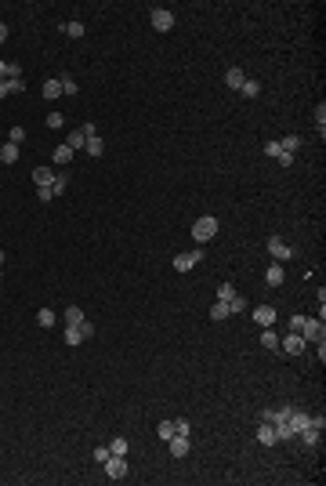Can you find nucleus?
Returning <instances> with one entry per match:
<instances>
[{
	"mask_svg": "<svg viewBox=\"0 0 326 486\" xmlns=\"http://www.w3.org/2000/svg\"><path fill=\"white\" fill-rule=\"evenodd\" d=\"M214 236H217V218H214V214L196 218V225H192V239H196V243H207V239H214Z\"/></svg>",
	"mask_w": 326,
	"mask_h": 486,
	"instance_id": "obj_1",
	"label": "nucleus"
},
{
	"mask_svg": "<svg viewBox=\"0 0 326 486\" xmlns=\"http://www.w3.org/2000/svg\"><path fill=\"white\" fill-rule=\"evenodd\" d=\"M199 262H203V247L185 251V254H174V269H178V272H189V269H196Z\"/></svg>",
	"mask_w": 326,
	"mask_h": 486,
	"instance_id": "obj_2",
	"label": "nucleus"
},
{
	"mask_svg": "<svg viewBox=\"0 0 326 486\" xmlns=\"http://www.w3.org/2000/svg\"><path fill=\"white\" fill-rule=\"evenodd\" d=\"M102 464H105V475H109V479H123V475H127V457H116V453H109Z\"/></svg>",
	"mask_w": 326,
	"mask_h": 486,
	"instance_id": "obj_3",
	"label": "nucleus"
},
{
	"mask_svg": "<svg viewBox=\"0 0 326 486\" xmlns=\"http://www.w3.org/2000/svg\"><path fill=\"white\" fill-rule=\"evenodd\" d=\"M301 338H304V341H312V345H319V341L326 338V327H322V320H304V327H301Z\"/></svg>",
	"mask_w": 326,
	"mask_h": 486,
	"instance_id": "obj_4",
	"label": "nucleus"
},
{
	"mask_svg": "<svg viewBox=\"0 0 326 486\" xmlns=\"http://www.w3.org/2000/svg\"><path fill=\"white\" fill-rule=\"evenodd\" d=\"M152 29H160V33L174 29V11H167V8H152Z\"/></svg>",
	"mask_w": 326,
	"mask_h": 486,
	"instance_id": "obj_5",
	"label": "nucleus"
},
{
	"mask_svg": "<svg viewBox=\"0 0 326 486\" xmlns=\"http://www.w3.org/2000/svg\"><path fill=\"white\" fill-rule=\"evenodd\" d=\"M279 345H283V352H286V356H301L308 341L301 338V334H297V330H290V334H286V338H283V341H279Z\"/></svg>",
	"mask_w": 326,
	"mask_h": 486,
	"instance_id": "obj_6",
	"label": "nucleus"
},
{
	"mask_svg": "<svg viewBox=\"0 0 326 486\" xmlns=\"http://www.w3.org/2000/svg\"><path fill=\"white\" fill-rule=\"evenodd\" d=\"M268 251H272L275 262H290V258H293V247H290L286 239H279V236H272V239H268Z\"/></svg>",
	"mask_w": 326,
	"mask_h": 486,
	"instance_id": "obj_7",
	"label": "nucleus"
},
{
	"mask_svg": "<svg viewBox=\"0 0 326 486\" xmlns=\"http://www.w3.org/2000/svg\"><path fill=\"white\" fill-rule=\"evenodd\" d=\"M170 443V457H185V453L192 450V443H189V435H170L167 439Z\"/></svg>",
	"mask_w": 326,
	"mask_h": 486,
	"instance_id": "obj_8",
	"label": "nucleus"
},
{
	"mask_svg": "<svg viewBox=\"0 0 326 486\" xmlns=\"http://www.w3.org/2000/svg\"><path fill=\"white\" fill-rule=\"evenodd\" d=\"M250 316H254L257 327H272V323H275V309H272V305H257Z\"/></svg>",
	"mask_w": 326,
	"mask_h": 486,
	"instance_id": "obj_9",
	"label": "nucleus"
},
{
	"mask_svg": "<svg viewBox=\"0 0 326 486\" xmlns=\"http://www.w3.org/2000/svg\"><path fill=\"white\" fill-rule=\"evenodd\" d=\"M265 280H268V287H279L286 280V269H283V262H272L268 269H265Z\"/></svg>",
	"mask_w": 326,
	"mask_h": 486,
	"instance_id": "obj_10",
	"label": "nucleus"
},
{
	"mask_svg": "<svg viewBox=\"0 0 326 486\" xmlns=\"http://www.w3.org/2000/svg\"><path fill=\"white\" fill-rule=\"evenodd\" d=\"M257 443H261V446H272V443H279V439H275V428H272L268 421H261V424H257Z\"/></svg>",
	"mask_w": 326,
	"mask_h": 486,
	"instance_id": "obj_11",
	"label": "nucleus"
},
{
	"mask_svg": "<svg viewBox=\"0 0 326 486\" xmlns=\"http://www.w3.org/2000/svg\"><path fill=\"white\" fill-rule=\"evenodd\" d=\"M243 80H246V77H243V69H236V66L225 69V84H228L232 91H239V87H243Z\"/></svg>",
	"mask_w": 326,
	"mask_h": 486,
	"instance_id": "obj_12",
	"label": "nucleus"
},
{
	"mask_svg": "<svg viewBox=\"0 0 326 486\" xmlns=\"http://www.w3.org/2000/svg\"><path fill=\"white\" fill-rule=\"evenodd\" d=\"M84 323V309L80 305H69L66 309V327H80Z\"/></svg>",
	"mask_w": 326,
	"mask_h": 486,
	"instance_id": "obj_13",
	"label": "nucleus"
},
{
	"mask_svg": "<svg viewBox=\"0 0 326 486\" xmlns=\"http://www.w3.org/2000/svg\"><path fill=\"white\" fill-rule=\"evenodd\" d=\"M279 149H283V153H297V149H301V138H297V134H286V138H279Z\"/></svg>",
	"mask_w": 326,
	"mask_h": 486,
	"instance_id": "obj_14",
	"label": "nucleus"
},
{
	"mask_svg": "<svg viewBox=\"0 0 326 486\" xmlns=\"http://www.w3.org/2000/svg\"><path fill=\"white\" fill-rule=\"evenodd\" d=\"M228 316H232V312H228V301H217V305H210V320H214V323L228 320Z\"/></svg>",
	"mask_w": 326,
	"mask_h": 486,
	"instance_id": "obj_15",
	"label": "nucleus"
},
{
	"mask_svg": "<svg viewBox=\"0 0 326 486\" xmlns=\"http://www.w3.org/2000/svg\"><path fill=\"white\" fill-rule=\"evenodd\" d=\"M66 145L73 149V153H76V149H84V145H87V138H84V131H69V134H66Z\"/></svg>",
	"mask_w": 326,
	"mask_h": 486,
	"instance_id": "obj_16",
	"label": "nucleus"
},
{
	"mask_svg": "<svg viewBox=\"0 0 326 486\" xmlns=\"http://www.w3.org/2000/svg\"><path fill=\"white\" fill-rule=\"evenodd\" d=\"M15 160H19V145L8 142L4 149H0V163H15Z\"/></svg>",
	"mask_w": 326,
	"mask_h": 486,
	"instance_id": "obj_17",
	"label": "nucleus"
},
{
	"mask_svg": "<svg viewBox=\"0 0 326 486\" xmlns=\"http://www.w3.org/2000/svg\"><path fill=\"white\" fill-rule=\"evenodd\" d=\"M33 181H37V185H51V181H55L51 167H37V171H33Z\"/></svg>",
	"mask_w": 326,
	"mask_h": 486,
	"instance_id": "obj_18",
	"label": "nucleus"
},
{
	"mask_svg": "<svg viewBox=\"0 0 326 486\" xmlns=\"http://www.w3.org/2000/svg\"><path fill=\"white\" fill-rule=\"evenodd\" d=\"M51 160H55V163H69V160H73V149H69L66 142H62V145L55 149V153H51Z\"/></svg>",
	"mask_w": 326,
	"mask_h": 486,
	"instance_id": "obj_19",
	"label": "nucleus"
},
{
	"mask_svg": "<svg viewBox=\"0 0 326 486\" xmlns=\"http://www.w3.org/2000/svg\"><path fill=\"white\" fill-rule=\"evenodd\" d=\"M261 345H265V348H279V334L268 330V327H261Z\"/></svg>",
	"mask_w": 326,
	"mask_h": 486,
	"instance_id": "obj_20",
	"label": "nucleus"
},
{
	"mask_svg": "<svg viewBox=\"0 0 326 486\" xmlns=\"http://www.w3.org/2000/svg\"><path fill=\"white\" fill-rule=\"evenodd\" d=\"M37 323H40V327H55V323H58V316H55L51 309H40V312H37Z\"/></svg>",
	"mask_w": 326,
	"mask_h": 486,
	"instance_id": "obj_21",
	"label": "nucleus"
},
{
	"mask_svg": "<svg viewBox=\"0 0 326 486\" xmlns=\"http://www.w3.org/2000/svg\"><path fill=\"white\" fill-rule=\"evenodd\" d=\"M84 149H87V156H102V153H105V142H102V138H87Z\"/></svg>",
	"mask_w": 326,
	"mask_h": 486,
	"instance_id": "obj_22",
	"label": "nucleus"
},
{
	"mask_svg": "<svg viewBox=\"0 0 326 486\" xmlns=\"http://www.w3.org/2000/svg\"><path fill=\"white\" fill-rule=\"evenodd\" d=\"M109 453H116V457H127V439H113V443H109Z\"/></svg>",
	"mask_w": 326,
	"mask_h": 486,
	"instance_id": "obj_23",
	"label": "nucleus"
},
{
	"mask_svg": "<svg viewBox=\"0 0 326 486\" xmlns=\"http://www.w3.org/2000/svg\"><path fill=\"white\" fill-rule=\"evenodd\" d=\"M62 95V84L58 80H44V98H58Z\"/></svg>",
	"mask_w": 326,
	"mask_h": 486,
	"instance_id": "obj_24",
	"label": "nucleus"
},
{
	"mask_svg": "<svg viewBox=\"0 0 326 486\" xmlns=\"http://www.w3.org/2000/svg\"><path fill=\"white\" fill-rule=\"evenodd\" d=\"M8 142L22 145V142H26V127H11V131H8Z\"/></svg>",
	"mask_w": 326,
	"mask_h": 486,
	"instance_id": "obj_25",
	"label": "nucleus"
},
{
	"mask_svg": "<svg viewBox=\"0 0 326 486\" xmlns=\"http://www.w3.org/2000/svg\"><path fill=\"white\" fill-rule=\"evenodd\" d=\"M66 185H69V178H66V174H55V181H51L55 196H62V192H66Z\"/></svg>",
	"mask_w": 326,
	"mask_h": 486,
	"instance_id": "obj_26",
	"label": "nucleus"
},
{
	"mask_svg": "<svg viewBox=\"0 0 326 486\" xmlns=\"http://www.w3.org/2000/svg\"><path fill=\"white\" fill-rule=\"evenodd\" d=\"M22 91H26V80H22V77L8 80V95H22Z\"/></svg>",
	"mask_w": 326,
	"mask_h": 486,
	"instance_id": "obj_27",
	"label": "nucleus"
},
{
	"mask_svg": "<svg viewBox=\"0 0 326 486\" xmlns=\"http://www.w3.org/2000/svg\"><path fill=\"white\" fill-rule=\"evenodd\" d=\"M239 91H243L246 98H254L257 91H261V84H257V80H243V87H239Z\"/></svg>",
	"mask_w": 326,
	"mask_h": 486,
	"instance_id": "obj_28",
	"label": "nucleus"
},
{
	"mask_svg": "<svg viewBox=\"0 0 326 486\" xmlns=\"http://www.w3.org/2000/svg\"><path fill=\"white\" fill-rule=\"evenodd\" d=\"M301 435H304V443H308V446H315V443H319V432L312 428V424H308V428H301Z\"/></svg>",
	"mask_w": 326,
	"mask_h": 486,
	"instance_id": "obj_29",
	"label": "nucleus"
},
{
	"mask_svg": "<svg viewBox=\"0 0 326 486\" xmlns=\"http://www.w3.org/2000/svg\"><path fill=\"white\" fill-rule=\"evenodd\" d=\"M243 309H246V301H243L239 294H232V298H228V312H243Z\"/></svg>",
	"mask_w": 326,
	"mask_h": 486,
	"instance_id": "obj_30",
	"label": "nucleus"
},
{
	"mask_svg": "<svg viewBox=\"0 0 326 486\" xmlns=\"http://www.w3.org/2000/svg\"><path fill=\"white\" fill-rule=\"evenodd\" d=\"M160 439H170V435H174V421H160Z\"/></svg>",
	"mask_w": 326,
	"mask_h": 486,
	"instance_id": "obj_31",
	"label": "nucleus"
},
{
	"mask_svg": "<svg viewBox=\"0 0 326 486\" xmlns=\"http://www.w3.org/2000/svg\"><path fill=\"white\" fill-rule=\"evenodd\" d=\"M315 124H319V134L326 131V105L319 102V109H315Z\"/></svg>",
	"mask_w": 326,
	"mask_h": 486,
	"instance_id": "obj_32",
	"label": "nucleus"
},
{
	"mask_svg": "<svg viewBox=\"0 0 326 486\" xmlns=\"http://www.w3.org/2000/svg\"><path fill=\"white\" fill-rule=\"evenodd\" d=\"M58 84H62V91H66V95H76V80H73V77H62Z\"/></svg>",
	"mask_w": 326,
	"mask_h": 486,
	"instance_id": "obj_33",
	"label": "nucleus"
},
{
	"mask_svg": "<svg viewBox=\"0 0 326 486\" xmlns=\"http://www.w3.org/2000/svg\"><path fill=\"white\" fill-rule=\"evenodd\" d=\"M232 294H236V291H232V283H221V287H217V298H221V301H228Z\"/></svg>",
	"mask_w": 326,
	"mask_h": 486,
	"instance_id": "obj_34",
	"label": "nucleus"
},
{
	"mask_svg": "<svg viewBox=\"0 0 326 486\" xmlns=\"http://www.w3.org/2000/svg\"><path fill=\"white\" fill-rule=\"evenodd\" d=\"M174 435H189V421H185V417L174 421Z\"/></svg>",
	"mask_w": 326,
	"mask_h": 486,
	"instance_id": "obj_35",
	"label": "nucleus"
},
{
	"mask_svg": "<svg viewBox=\"0 0 326 486\" xmlns=\"http://www.w3.org/2000/svg\"><path fill=\"white\" fill-rule=\"evenodd\" d=\"M48 127H55V131H58V127H66V120H62V113H51V116H48Z\"/></svg>",
	"mask_w": 326,
	"mask_h": 486,
	"instance_id": "obj_36",
	"label": "nucleus"
},
{
	"mask_svg": "<svg viewBox=\"0 0 326 486\" xmlns=\"http://www.w3.org/2000/svg\"><path fill=\"white\" fill-rule=\"evenodd\" d=\"M66 33H69V37H84V26H80V22H69Z\"/></svg>",
	"mask_w": 326,
	"mask_h": 486,
	"instance_id": "obj_37",
	"label": "nucleus"
},
{
	"mask_svg": "<svg viewBox=\"0 0 326 486\" xmlns=\"http://www.w3.org/2000/svg\"><path fill=\"white\" fill-rule=\"evenodd\" d=\"M37 196H40V200H55V189H51V185H40Z\"/></svg>",
	"mask_w": 326,
	"mask_h": 486,
	"instance_id": "obj_38",
	"label": "nucleus"
},
{
	"mask_svg": "<svg viewBox=\"0 0 326 486\" xmlns=\"http://www.w3.org/2000/svg\"><path fill=\"white\" fill-rule=\"evenodd\" d=\"M283 149H279V142H265V156H279Z\"/></svg>",
	"mask_w": 326,
	"mask_h": 486,
	"instance_id": "obj_39",
	"label": "nucleus"
},
{
	"mask_svg": "<svg viewBox=\"0 0 326 486\" xmlns=\"http://www.w3.org/2000/svg\"><path fill=\"white\" fill-rule=\"evenodd\" d=\"M304 320H308V316H290V330H301Z\"/></svg>",
	"mask_w": 326,
	"mask_h": 486,
	"instance_id": "obj_40",
	"label": "nucleus"
},
{
	"mask_svg": "<svg viewBox=\"0 0 326 486\" xmlns=\"http://www.w3.org/2000/svg\"><path fill=\"white\" fill-rule=\"evenodd\" d=\"M80 131H84V138H98V127H95V124H84Z\"/></svg>",
	"mask_w": 326,
	"mask_h": 486,
	"instance_id": "obj_41",
	"label": "nucleus"
},
{
	"mask_svg": "<svg viewBox=\"0 0 326 486\" xmlns=\"http://www.w3.org/2000/svg\"><path fill=\"white\" fill-rule=\"evenodd\" d=\"M261 421H268V424L279 421V410H261Z\"/></svg>",
	"mask_w": 326,
	"mask_h": 486,
	"instance_id": "obj_42",
	"label": "nucleus"
},
{
	"mask_svg": "<svg viewBox=\"0 0 326 486\" xmlns=\"http://www.w3.org/2000/svg\"><path fill=\"white\" fill-rule=\"evenodd\" d=\"M275 160H279V167H290V163H293V156H290V153H279Z\"/></svg>",
	"mask_w": 326,
	"mask_h": 486,
	"instance_id": "obj_43",
	"label": "nucleus"
},
{
	"mask_svg": "<svg viewBox=\"0 0 326 486\" xmlns=\"http://www.w3.org/2000/svg\"><path fill=\"white\" fill-rule=\"evenodd\" d=\"M105 457H109V446H98V450H95V461H98V464H102V461H105Z\"/></svg>",
	"mask_w": 326,
	"mask_h": 486,
	"instance_id": "obj_44",
	"label": "nucleus"
},
{
	"mask_svg": "<svg viewBox=\"0 0 326 486\" xmlns=\"http://www.w3.org/2000/svg\"><path fill=\"white\" fill-rule=\"evenodd\" d=\"M4 40H8V26H4V22H0V44H4Z\"/></svg>",
	"mask_w": 326,
	"mask_h": 486,
	"instance_id": "obj_45",
	"label": "nucleus"
},
{
	"mask_svg": "<svg viewBox=\"0 0 326 486\" xmlns=\"http://www.w3.org/2000/svg\"><path fill=\"white\" fill-rule=\"evenodd\" d=\"M0 98H8V80H0Z\"/></svg>",
	"mask_w": 326,
	"mask_h": 486,
	"instance_id": "obj_46",
	"label": "nucleus"
},
{
	"mask_svg": "<svg viewBox=\"0 0 326 486\" xmlns=\"http://www.w3.org/2000/svg\"><path fill=\"white\" fill-rule=\"evenodd\" d=\"M0 80H8V62H0Z\"/></svg>",
	"mask_w": 326,
	"mask_h": 486,
	"instance_id": "obj_47",
	"label": "nucleus"
},
{
	"mask_svg": "<svg viewBox=\"0 0 326 486\" xmlns=\"http://www.w3.org/2000/svg\"><path fill=\"white\" fill-rule=\"evenodd\" d=\"M0 265H4V251H0Z\"/></svg>",
	"mask_w": 326,
	"mask_h": 486,
	"instance_id": "obj_48",
	"label": "nucleus"
}]
</instances>
